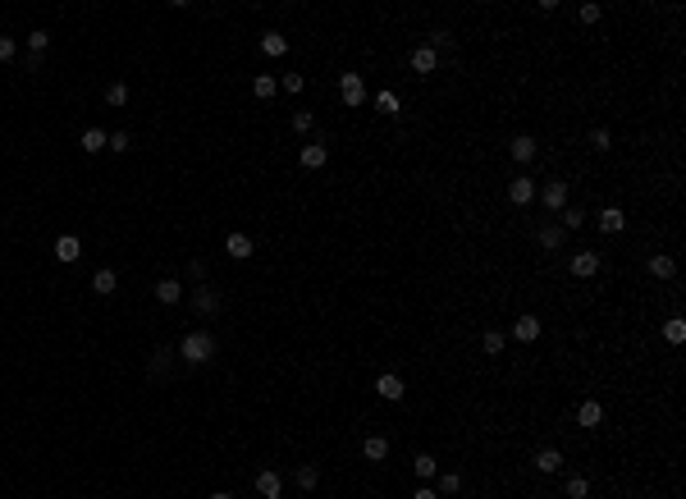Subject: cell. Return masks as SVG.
Returning a JSON list of instances; mask_svg holds the SVG:
<instances>
[{"mask_svg": "<svg viewBox=\"0 0 686 499\" xmlns=\"http://www.w3.org/2000/svg\"><path fill=\"white\" fill-rule=\"evenodd\" d=\"M211 353H215V334L211 330H193V334H183V344H179V357H183L188 366L211 362Z\"/></svg>", "mask_w": 686, "mask_h": 499, "instance_id": "obj_1", "label": "cell"}, {"mask_svg": "<svg viewBox=\"0 0 686 499\" xmlns=\"http://www.w3.org/2000/svg\"><path fill=\"white\" fill-rule=\"evenodd\" d=\"M338 97H343V106H366V83H361V74L338 78Z\"/></svg>", "mask_w": 686, "mask_h": 499, "instance_id": "obj_2", "label": "cell"}, {"mask_svg": "<svg viewBox=\"0 0 686 499\" xmlns=\"http://www.w3.org/2000/svg\"><path fill=\"white\" fill-rule=\"evenodd\" d=\"M407 65H412V74H421V78H425V74H435V69L444 65V60H439L435 51H430V46H416L412 56H407Z\"/></svg>", "mask_w": 686, "mask_h": 499, "instance_id": "obj_3", "label": "cell"}, {"mask_svg": "<svg viewBox=\"0 0 686 499\" xmlns=\"http://www.w3.org/2000/svg\"><path fill=\"white\" fill-rule=\"evenodd\" d=\"M83 256V238L78 234H60L55 238V261H78Z\"/></svg>", "mask_w": 686, "mask_h": 499, "instance_id": "obj_4", "label": "cell"}, {"mask_svg": "<svg viewBox=\"0 0 686 499\" xmlns=\"http://www.w3.org/2000/svg\"><path fill=\"white\" fill-rule=\"evenodd\" d=\"M540 197H545L549 211H563V206H567V183H563V179H549L545 188H540Z\"/></svg>", "mask_w": 686, "mask_h": 499, "instance_id": "obj_5", "label": "cell"}, {"mask_svg": "<svg viewBox=\"0 0 686 499\" xmlns=\"http://www.w3.org/2000/svg\"><path fill=\"white\" fill-rule=\"evenodd\" d=\"M508 152H512V161H517V165H526V161H535V138H531V133H512Z\"/></svg>", "mask_w": 686, "mask_h": 499, "instance_id": "obj_6", "label": "cell"}, {"mask_svg": "<svg viewBox=\"0 0 686 499\" xmlns=\"http://www.w3.org/2000/svg\"><path fill=\"white\" fill-rule=\"evenodd\" d=\"M512 339H517V344H535V339H540V321H535V316H517V321H512Z\"/></svg>", "mask_w": 686, "mask_h": 499, "instance_id": "obj_7", "label": "cell"}, {"mask_svg": "<svg viewBox=\"0 0 686 499\" xmlns=\"http://www.w3.org/2000/svg\"><path fill=\"white\" fill-rule=\"evenodd\" d=\"M375 394H380V399H389V403H398V399H403V376L384 371V376L375 380Z\"/></svg>", "mask_w": 686, "mask_h": 499, "instance_id": "obj_8", "label": "cell"}, {"mask_svg": "<svg viewBox=\"0 0 686 499\" xmlns=\"http://www.w3.org/2000/svg\"><path fill=\"white\" fill-rule=\"evenodd\" d=\"M531 197H535V183H531L526 174H517V179L508 183V202H512V206H526Z\"/></svg>", "mask_w": 686, "mask_h": 499, "instance_id": "obj_9", "label": "cell"}, {"mask_svg": "<svg viewBox=\"0 0 686 499\" xmlns=\"http://www.w3.org/2000/svg\"><path fill=\"white\" fill-rule=\"evenodd\" d=\"M193 307L202 311V316H211V311H220V293L211 284H197V293H193Z\"/></svg>", "mask_w": 686, "mask_h": 499, "instance_id": "obj_10", "label": "cell"}, {"mask_svg": "<svg viewBox=\"0 0 686 499\" xmlns=\"http://www.w3.org/2000/svg\"><path fill=\"white\" fill-rule=\"evenodd\" d=\"M595 270H599V252H590V247H586V252L572 256V275H577V279H590Z\"/></svg>", "mask_w": 686, "mask_h": 499, "instance_id": "obj_11", "label": "cell"}, {"mask_svg": "<svg viewBox=\"0 0 686 499\" xmlns=\"http://www.w3.org/2000/svg\"><path fill=\"white\" fill-rule=\"evenodd\" d=\"M224 252H229V256H238V261H247V256L256 252V243H252L247 234H229V238H224Z\"/></svg>", "mask_w": 686, "mask_h": 499, "instance_id": "obj_12", "label": "cell"}, {"mask_svg": "<svg viewBox=\"0 0 686 499\" xmlns=\"http://www.w3.org/2000/svg\"><path fill=\"white\" fill-rule=\"evenodd\" d=\"M599 229H604V234H622V229H627L622 206H604V211H599Z\"/></svg>", "mask_w": 686, "mask_h": 499, "instance_id": "obj_13", "label": "cell"}, {"mask_svg": "<svg viewBox=\"0 0 686 499\" xmlns=\"http://www.w3.org/2000/svg\"><path fill=\"white\" fill-rule=\"evenodd\" d=\"M599 422H604V408H599L595 399H586V403L577 408V426H586V431H595Z\"/></svg>", "mask_w": 686, "mask_h": 499, "instance_id": "obj_14", "label": "cell"}, {"mask_svg": "<svg viewBox=\"0 0 686 499\" xmlns=\"http://www.w3.org/2000/svg\"><path fill=\"white\" fill-rule=\"evenodd\" d=\"M279 490H284L279 472H256V495L261 499H279Z\"/></svg>", "mask_w": 686, "mask_h": 499, "instance_id": "obj_15", "label": "cell"}, {"mask_svg": "<svg viewBox=\"0 0 686 499\" xmlns=\"http://www.w3.org/2000/svg\"><path fill=\"white\" fill-rule=\"evenodd\" d=\"M361 454H366L370 463H384V458H389V440H384V435H366V440H361Z\"/></svg>", "mask_w": 686, "mask_h": 499, "instance_id": "obj_16", "label": "cell"}, {"mask_svg": "<svg viewBox=\"0 0 686 499\" xmlns=\"http://www.w3.org/2000/svg\"><path fill=\"white\" fill-rule=\"evenodd\" d=\"M503 348H508V334H503V330H485V334H480V353H485V357H499Z\"/></svg>", "mask_w": 686, "mask_h": 499, "instance_id": "obj_17", "label": "cell"}, {"mask_svg": "<svg viewBox=\"0 0 686 499\" xmlns=\"http://www.w3.org/2000/svg\"><path fill=\"white\" fill-rule=\"evenodd\" d=\"M412 472H416L421 481H435V477H439V458H435V454H416V458H412Z\"/></svg>", "mask_w": 686, "mask_h": 499, "instance_id": "obj_18", "label": "cell"}, {"mask_svg": "<svg viewBox=\"0 0 686 499\" xmlns=\"http://www.w3.org/2000/svg\"><path fill=\"white\" fill-rule=\"evenodd\" d=\"M156 298L161 302H183V279H156Z\"/></svg>", "mask_w": 686, "mask_h": 499, "instance_id": "obj_19", "label": "cell"}, {"mask_svg": "<svg viewBox=\"0 0 686 499\" xmlns=\"http://www.w3.org/2000/svg\"><path fill=\"white\" fill-rule=\"evenodd\" d=\"M261 56H270V60L288 56V42H284V33H261Z\"/></svg>", "mask_w": 686, "mask_h": 499, "instance_id": "obj_20", "label": "cell"}, {"mask_svg": "<svg viewBox=\"0 0 686 499\" xmlns=\"http://www.w3.org/2000/svg\"><path fill=\"white\" fill-rule=\"evenodd\" d=\"M650 275L654 279H673L677 275V261H673V256H664V252H654L650 256Z\"/></svg>", "mask_w": 686, "mask_h": 499, "instance_id": "obj_21", "label": "cell"}, {"mask_svg": "<svg viewBox=\"0 0 686 499\" xmlns=\"http://www.w3.org/2000/svg\"><path fill=\"white\" fill-rule=\"evenodd\" d=\"M297 161H302V170H320L329 161V152L320 142H311V147H302V156H297Z\"/></svg>", "mask_w": 686, "mask_h": 499, "instance_id": "obj_22", "label": "cell"}, {"mask_svg": "<svg viewBox=\"0 0 686 499\" xmlns=\"http://www.w3.org/2000/svg\"><path fill=\"white\" fill-rule=\"evenodd\" d=\"M92 288H97L101 298H110V293H115V288H120V275H115V270H97V275H92Z\"/></svg>", "mask_w": 686, "mask_h": 499, "instance_id": "obj_23", "label": "cell"}, {"mask_svg": "<svg viewBox=\"0 0 686 499\" xmlns=\"http://www.w3.org/2000/svg\"><path fill=\"white\" fill-rule=\"evenodd\" d=\"M375 111L380 115H403V97H398V92H375Z\"/></svg>", "mask_w": 686, "mask_h": 499, "instance_id": "obj_24", "label": "cell"}, {"mask_svg": "<svg viewBox=\"0 0 686 499\" xmlns=\"http://www.w3.org/2000/svg\"><path fill=\"white\" fill-rule=\"evenodd\" d=\"M535 467H540L545 477H554L558 467H563V454H558V449H540V454H535Z\"/></svg>", "mask_w": 686, "mask_h": 499, "instance_id": "obj_25", "label": "cell"}, {"mask_svg": "<svg viewBox=\"0 0 686 499\" xmlns=\"http://www.w3.org/2000/svg\"><path fill=\"white\" fill-rule=\"evenodd\" d=\"M46 46H51V33H46V28H33V33H28V51L42 60V56H46Z\"/></svg>", "mask_w": 686, "mask_h": 499, "instance_id": "obj_26", "label": "cell"}, {"mask_svg": "<svg viewBox=\"0 0 686 499\" xmlns=\"http://www.w3.org/2000/svg\"><path fill=\"white\" fill-rule=\"evenodd\" d=\"M252 92H256V97H261V101H270L275 92H279V83H275L270 74H256V83H252Z\"/></svg>", "mask_w": 686, "mask_h": 499, "instance_id": "obj_27", "label": "cell"}, {"mask_svg": "<svg viewBox=\"0 0 686 499\" xmlns=\"http://www.w3.org/2000/svg\"><path fill=\"white\" fill-rule=\"evenodd\" d=\"M106 147V129H83V152H101Z\"/></svg>", "mask_w": 686, "mask_h": 499, "instance_id": "obj_28", "label": "cell"}, {"mask_svg": "<svg viewBox=\"0 0 686 499\" xmlns=\"http://www.w3.org/2000/svg\"><path fill=\"white\" fill-rule=\"evenodd\" d=\"M581 224H586V211L581 206H563V224L558 229H581Z\"/></svg>", "mask_w": 686, "mask_h": 499, "instance_id": "obj_29", "label": "cell"}, {"mask_svg": "<svg viewBox=\"0 0 686 499\" xmlns=\"http://www.w3.org/2000/svg\"><path fill=\"white\" fill-rule=\"evenodd\" d=\"M567 499H590V481L586 477H567Z\"/></svg>", "mask_w": 686, "mask_h": 499, "instance_id": "obj_30", "label": "cell"}, {"mask_svg": "<svg viewBox=\"0 0 686 499\" xmlns=\"http://www.w3.org/2000/svg\"><path fill=\"white\" fill-rule=\"evenodd\" d=\"M316 481H320V472H316L311 463H302V467H297V486H302V490H316Z\"/></svg>", "mask_w": 686, "mask_h": 499, "instance_id": "obj_31", "label": "cell"}, {"mask_svg": "<svg viewBox=\"0 0 686 499\" xmlns=\"http://www.w3.org/2000/svg\"><path fill=\"white\" fill-rule=\"evenodd\" d=\"M311 129H316V115H311V111H297L293 115V133H311Z\"/></svg>", "mask_w": 686, "mask_h": 499, "instance_id": "obj_32", "label": "cell"}, {"mask_svg": "<svg viewBox=\"0 0 686 499\" xmlns=\"http://www.w3.org/2000/svg\"><path fill=\"white\" fill-rule=\"evenodd\" d=\"M106 101H110V106H129V88H124V83H110Z\"/></svg>", "mask_w": 686, "mask_h": 499, "instance_id": "obj_33", "label": "cell"}, {"mask_svg": "<svg viewBox=\"0 0 686 499\" xmlns=\"http://www.w3.org/2000/svg\"><path fill=\"white\" fill-rule=\"evenodd\" d=\"M540 243H545L549 252H554V247L563 243V229H558V224H545V229H540Z\"/></svg>", "mask_w": 686, "mask_h": 499, "instance_id": "obj_34", "label": "cell"}, {"mask_svg": "<svg viewBox=\"0 0 686 499\" xmlns=\"http://www.w3.org/2000/svg\"><path fill=\"white\" fill-rule=\"evenodd\" d=\"M425 46H430V51H435V56H439L444 46H453V37H448V28H435V33H430V42H425Z\"/></svg>", "mask_w": 686, "mask_h": 499, "instance_id": "obj_35", "label": "cell"}, {"mask_svg": "<svg viewBox=\"0 0 686 499\" xmlns=\"http://www.w3.org/2000/svg\"><path fill=\"white\" fill-rule=\"evenodd\" d=\"M664 339H668V344H682V339H686V321H668L664 325Z\"/></svg>", "mask_w": 686, "mask_h": 499, "instance_id": "obj_36", "label": "cell"}, {"mask_svg": "<svg viewBox=\"0 0 686 499\" xmlns=\"http://www.w3.org/2000/svg\"><path fill=\"white\" fill-rule=\"evenodd\" d=\"M106 147H110V152H129V133H124V129L106 133Z\"/></svg>", "mask_w": 686, "mask_h": 499, "instance_id": "obj_37", "label": "cell"}, {"mask_svg": "<svg viewBox=\"0 0 686 499\" xmlns=\"http://www.w3.org/2000/svg\"><path fill=\"white\" fill-rule=\"evenodd\" d=\"M14 56H19V46H14V37H5V33H0V65H10Z\"/></svg>", "mask_w": 686, "mask_h": 499, "instance_id": "obj_38", "label": "cell"}, {"mask_svg": "<svg viewBox=\"0 0 686 499\" xmlns=\"http://www.w3.org/2000/svg\"><path fill=\"white\" fill-rule=\"evenodd\" d=\"M439 490H444V495H457V490H462V477H457V472H444V477H439Z\"/></svg>", "mask_w": 686, "mask_h": 499, "instance_id": "obj_39", "label": "cell"}, {"mask_svg": "<svg viewBox=\"0 0 686 499\" xmlns=\"http://www.w3.org/2000/svg\"><path fill=\"white\" fill-rule=\"evenodd\" d=\"M279 88L288 92V97H297V92H302V74H284V78H279Z\"/></svg>", "mask_w": 686, "mask_h": 499, "instance_id": "obj_40", "label": "cell"}, {"mask_svg": "<svg viewBox=\"0 0 686 499\" xmlns=\"http://www.w3.org/2000/svg\"><path fill=\"white\" fill-rule=\"evenodd\" d=\"M609 142H613L609 129H595V133H590V147H595V152H609Z\"/></svg>", "mask_w": 686, "mask_h": 499, "instance_id": "obj_41", "label": "cell"}, {"mask_svg": "<svg viewBox=\"0 0 686 499\" xmlns=\"http://www.w3.org/2000/svg\"><path fill=\"white\" fill-rule=\"evenodd\" d=\"M599 14H604L599 5H581V23H599Z\"/></svg>", "mask_w": 686, "mask_h": 499, "instance_id": "obj_42", "label": "cell"}, {"mask_svg": "<svg viewBox=\"0 0 686 499\" xmlns=\"http://www.w3.org/2000/svg\"><path fill=\"white\" fill-rule=\"evenodd\" d=\"M412 499H439V490H430V486H421V490H416V495Z\"/></svg>", "mask_w": 686, "mask_h": 499, "instance_id": "obj_43", "label": "cell"}, {"mask_svg": "<svg viewBox=\"0 0 686 499\" xmlns=\"http://www.w3.org/2000/svg\"><path fill=\"white\" fill-rule=\"evenodd\" d=\"M211 499H234V495H229V490H215V495H211Z\"/></svg>", "mask_w": 686, "mask_h": 499, "instance_id": "obj_44", "label": "cell"}]
</instances>
